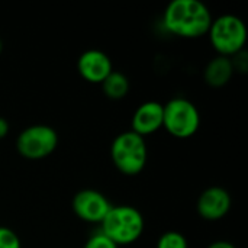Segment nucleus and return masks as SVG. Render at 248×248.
<instances>
[{
	"mask_svg": "<svg viewBox=\"0 0 248 248\" xmlns=\"http://www.w3.org/2000/svg\"><path fill=\"white\" fill-rule=\"evenodd\" d=\"M212 13L199 0H173L163 13L164 28L180 38L195 39L208 33Z\"/></svg>",
	"mask_w": 248,
	"mask_h": 248,
	"instance_id": "nucleus-1",
	"label": "nucleus"
},
{
	"mask_svg": "<svg viewBox=\"0 0 248 248\" xmlns=\"http://www.w3.org/2000/svg\"><path fill=\"white\" fill-rule=\"evenodd\" d=\"M144 230L145 221L142 214L129 205H112L100 222V232H103L118 247L135 243L144 234Z\"/></svg>",
	"mask_w": 248,
	"mask_h": 248,
	"instance_id": "nucleus-2",
	"label": "nucleus"
},
{
	"mask_svg": "<svg viewBox=\"0 0 248 248\" xmlns=\"http://www.w3.org/2000/svg\"><path fill=\"white\" fill-rule=\"evenodd\" d=\"M110 157L115 167L125 176L140 174L148 158L145 140L134 131H125L115 137L110 145Z\"/></svg>",
	"mask_w": 248,
	"mask_h": 248,
	"instance_id": "nucleus-3",
	"label": "nucleus"
},
{
	"mask_svg": "<svg viewBox=\"0 0 248 248\" xmlns=\"http://www.w3.org/2000/svg\"><path fill=\"white\" fill-rule=\"evenodd\" d=\"M208 36L218 55L231 58L244 49L247 42V28L238 16L227 13L212 19Z\"/></svg>",
	"mask_w": 248,
	"mask_h": 248,
	"instance_id": "nucleus-4",
	"label": "nucleus"
},
{
	"mask_svg": "<svg viewBox=\"0 0 248 248\" xmlns=\"http://www.w3.org/2000/svg\"><path fill=\"white\" fill-rule=\"evenodd\" d=\"M201 126V113L193 102L173 97L163 105V128L176 138H189Z\"/></svg>",
	"mask_w": 248,
	"mask_h": 248,
	"instance_id": "nucleus-5",
	"label": "nucleus"
},
{
	"mask_svg": "<svg viewBox=\"0 0 248 248\" xmlns=\"http://www.w3.org/2000/svg\"><path fill=\"white\" fill-rule=\"evenodd\" d=\"M58 145V134L49 125H31L16 138L17 153L28 160H41L51 155Z\"/></svg>",
	"mask_w": 248,
	"mask_h": 248,
	"instance_id": "nucleus-6",
	"label": "nucleus"
},
{
	"mask_svg": "<svg viewBox=\"0 0 248 248\" xmlns=\"http://www.w3.org/2000/svg\"><path fill=\"white\" fill-rule=\"evenodd\" d=\"M71 208L80 219L90 224H100L112 208V203L99 190L83 189L74 195Z\"/></svg>",
	"mask_w": 248,
	"mask_h": 248,
	"instance_id": "nucleus-7",
	"label": "nucleus"
},
{
	"mask_svg": "<svg viewBox=\"0 0 248 248\" xmlns=\"http://www.w3.org/2000/svg\"><path fill=\"white\" fill-rule=\"evenodd\" d=\"M231 205V195L227 189L221 186H211L199 195L196 211L199 217L206 221H218L230 212Z\"/></svg>",
	"mask_w": 248,
	"mask_h": 248,
	"instance_id": "nucleus-8",
	"label": "nucleus"
},
{
	"mask_svg": "<svg viewBox=\"0 0 248 248\" xmlns=\"http://www.w3.org/2000/svg\"><path fill=\"white\" fill-rule=\"evenodd\" d=\"M77 70L86 81L102 84V81L113 71V65L106 52L92 48L78 57Z\"/></svg>",
	"mask_w": 248,
	"mask_h": 248,
	"instance_id": "nucleus-9",
	"label": "nucleus"
},
{
	"mask_svg": "<svg viewBox=\"0 0 248 248\" xmlns=\"http://www.w3.org/2000/svg\"><path fill=\"white\" fill-rule=\"evenodd\" d=\"M132 129L135 134L151 135L163 128V105L155 100H148L141 103L132 115Z\"/></svg>",
	"mask_w": 248,
	"mask_h": 248,
	"instance_id": "nucleus-10",
	"label": "nucleus"
},
{
	"mask_svg": "<svg viewBox=\"0 0 248 248\" xmlns=\"http://www.w3.org/2000/svg\"><path fill=\"white\" fill-rule=\"evenodd\" d=\"M232 74H234V67H232L231 58L224 57V55H217L215 58H212L206 64L205 71H203L206 84H209L211 87H217V89L228 84Z\"/></svg>",
	"mask_w": 248,
	"mask_h": 248,
	"instance_id": "nucleus-11",
	"label": "nucleus"
},
{
	"mask_svg": "<svg viewBox=\"0 0 248 248\" xmlns=\"http://www.w3.org/2000/svg\"><path fill=\"white\" fill-rule=\"evenodd\" d=\"M103 93L113 100L122 99L129 92V80L128 77L121 71H112L103 81H102Z\"/></svg>",
	"mask_w": 248,
	"mask_h": 248,
	"instance_id": "nucleus-12",
	"label": "nucleus"
},
{
	"mask_svg": "<svg viewBox=\"0 0 248 248\" xmlns=\"http://www.w3.org/2000/svg\"><path fill=\"white\" fill-rule=\"evenodd\" d=\"M157 248H189V244L182 232L167 231L158 238Z\"/></svg>",
	"mask_w": 248,
	"mask_h": 248,
	"instance_id": "nucleus-13",
	"label": "nucleus"
},
{
	"mask_svg": "<svg viewBox=\"0 0 248 248\" xmlns=\"http://www.w3.org/2000/svg\"><path fill=\"white\" fill-rule=\"evenodd\" d=\"M0 248H22L19 235L7 227H0Z\"/></svg>",
	"mask_w": 248,
	"mask_h": 248,
	"instance_id": "nucleus-14",
	"label": "nucleus"
},
{
	"mask_svg": "<svg viewBox=\"0 0 248 248\" xmlns=\"http://www.w3.org/2000/svg\"><path fill=\"white\" fill-rule=\"evenodd\" d=\"M83 248H119L112 240H109L103 232L97 231L96 234L90 235Z\"/></svg>",
	"mask_w": 248,
	"mask_h": 248,
	"instance_id": "nucleus-15",
	"label": "nucleus"
},
{
	"mask_svg": "<svg viewBox=\"0 0 248 248\" xmlns=\"http://www.w3.org/2000/svg\"><path fill=\"white\" fill-rule=\"evenodd\" d=\"M247 52L243 49L241 52L235 54L231 57V62H232V67H234V71L238 70L241 73H246L248 68V58H247Z\"/></svg>",
	"mask_w": 248,
	"mask_h": 248,
	"instance_id": "nucleus-16",
	"label": "nucleus"
},
{
	"mask_svg": "<svg viewBox=\"0 0 248 248\" xmlns=\"http://www.w3.org/2000/svg\"><path fill=\"white\" fill-rule=\"evenodd\" d=\"M9 122L3 118V116H0V140H3L4 137H7V134H9Z\"/></svg>",
	"mask_w": 248,
	"mask_h": 248,
	"instance_id": "nucleus-17",
	"label": "nucleus"
},
{
	"mask_svg": "<svg viewBox=\"0 0 248 248\" xmlns=\"http://www.w3.org/2000/svg\"><path fill=\"white\" fill-rule=\"evenodd\" d=\"M206 248H237L230 241H225V240H219V241H215L212 244H209Z\"/></svg>",
	"mask_w": 248,
	"mask_h": 248,
	"instance_id": "nucleus-18",
	"label": "nucleus"
},
{
	"mask_svg": "<svg viewBox=\"0 0 248 248\" xmlns=\"http://www.w3.org/2000/svg\"><path fill=\"white\" fill-rule=\"evenodd\" d=\"M1 51H3V42H1V39H0V54H1Z\"/></svg>",
	"mask_w": 248,
	"mask_h": 248,
	"instance_id": "nucleus-19",
	"label": "nucleus"
}]
</instances>
